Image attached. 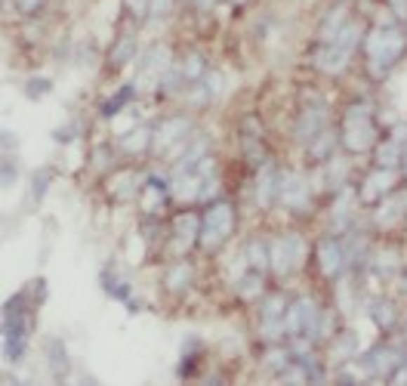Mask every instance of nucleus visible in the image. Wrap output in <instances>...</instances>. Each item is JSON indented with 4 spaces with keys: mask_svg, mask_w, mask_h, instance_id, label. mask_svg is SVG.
I'll list each match as a JSON object with an SVG mask.
<instances>
[{
    "mask_svg": "<svg viewBox=\"0 0 407 386\" xmlns=\"http://www.w3.org/2000/svg\"><path fill=\"white\" fill-rule=\"evenodd\" d=\"M401 50H404V37H401V31H395V28H380L367 37V56L373 59V72L389 68L398 56H401Z\"/></svg>",
    "mask_w": 407,
    "mask_h": 386,
    "instance_id": "1",
    "label": "nucleus"
},
{
    "mask_svg": "<svg viewBox=\"0 0 407 386\" xmlns=\"http://www.w3.org/2000/svg\"><path fill=\"white\" fill-rule=\"evenodd\" d=\"M373 124L367 118V105H352L346 114V133H342V142H346L349 152H364L373 145Z\"/></svg>",
    "mask_w": 407,
    "mask_h": 386,
    "instance_id": "2",
    "label": "nucleus"
},
{
    "mask_svg": "<svg viewBox=\"0 0 407 386\" xmlns=\"http://www.w3.org/2000/svg\"><path fill=\"white\" fill-rule=\"evenodd\" d=\"M232 226H234V213L229 204H216L210 207V213L204 216V229H201V244L207 251H213L232 235Z\"/></svg>",
    "mask_w": 407,
    "mask_h": 386,
    "instance_id": "3",
    "label": "nucleus"
},
{
    "mask_svg": "<svg viewBox=\"0 0 407 386\" xmlns=\"http://www.w3.org/2000/svg\"><path fill=\"white\" fill-rule=\"evenodd\" d=\"M170 68V50L167 46H152V50L139 62V74H136V87L139 90H154L164 81Z\"/></svg>",
    "mask_w": 407,
    "mask_h": 386,
    "instance_id": "4",
    "label": "nucleus"
},
{
    "mask_svg": "<svg viewBox=\"0 0 407 386\" xmlns=\"http://www.w3.org/2000/svg\"><path fill=\"white\" fill-rule=\"evenodd\" d=\"M284 331H287V334H293V337L315 334V331H318V306H315V300H309V297L296 300V303L287 309V315H284Z\"/></svg>",
    "mask_w": 407,
    "mask_h": 386,
    "instance_id": "5",
    "label": "nucleus"
},
{
    "mask_svg": "<svg viewBox=\"0 0 407 386\" xmlns=\"http://www.w3.org/2000/svg\"><path fill=\"white\" fill-rule=\"evenodd\" d=\"M272 251V266H275L278 275H287L300 266L302 260V241L296 235H287V238H278L275 244L269 247Z\"/></svg>",
    "mask_w": 407,
    "mask_h": 386,
    "instance_id": "6",
    "label": "nucleus"
},
{
    "mask_svg": "<svg viewBox=\"0 0 407 386\" xmlns=\"http://www.w3.org/2000/svg\"><path fill=\"white\" fill-rule=\"evenodd\" d=\"M349 56L352 53L349 50H342L340 44H324L321 46V53L315 56V62H318V68L321 72H331V74H336V72H342V68H346V62H349Z\"/></svg>",
    "mask_w": 407,
    "mask_h": 386,
    "instance_id": "7",
    "label": "nucleus"
},
{
    "mask_svg": "<svg viewBox=\"0 0 407 386\" xmlns=\"http://www.w3.org/2000/svg\"><path fill=\"white\" fill-rule=\"evenodd\" d=\"M189 127L192 124L185 121V118H173V121H164L161 127H158V133H154V145L164 152V149H170L173 142H179V139H185L189 136Z\"/></svg>",
    "mask_w": 407,
    "mask_h": 386,
    "instance_id": "8",
    "label": "nucleus"
},
{
    "mask_svg": "<svg viewBox=\"0 0 407 386\" xmlns=\"http://www.w3.org/2000/svg\"><path fill=\"white\" fill-rule=\"evenodd\" d=\"M281 198H284L287 207H305V201H309V182L296 173L284 176V182H281Z\"/></svg>",
    "mask_w": 407,
    "mask_h": 386,
    "instance_id": "9",
    "label": "nucleus"
},
{
    "mask_svg": "<svg viewBox=\"0 0 407 386\" xmlns=\"http://www.w3.org/2000/svg\"><path fill=\"white\" fill-rule=\"evenodd\" d=\"M287 309H284V297H269L265 300V306H262V328H265V334L269 337H275L281 328H284V315Z\"/></svg>",
    "mask_w": 407,
    "mask_h": 386,
    "instance_id": "10",
    "label": "nucleus"
},
{
    "mask_svg": "<svg viewBox=\"0 0 407 386\" xmlns=\"http://www.w3.org/2000/svg\"><path fill=\"white\" fill-rule=\"evenodd\" d=\"M395 185V173L389 167H382V170H377V173L371 176V180L364 182V192H361V198L364 201H377L380 195H386L389 189Z\"/></svg>",
    "mask_w": 407,
    "mask_h": 386,
    "instance_id": "11",
    "label": "nucleus"
},
{
    "mask_svg": "<svg viewBox=\"0 0 407 386\" xmlns=\"http://www.w3.org/2000/svg\"><path fill=\"white\" fill-rule=\"evenodd\" d=\"M318 260H321V269H324L327 275H336L342 269V262H346V253H342V247L336 241H324L318 247Z\"/></svg>",
    "mask_w": 407,
    "mask_h": 386,
    "instance_id": "12",
    "label": "nucleus"
},
{
    "mask_svg": "<svg viewBox=\"0 0 407 386\" xmlns=\"http://www.w3.org/2000/svg\"><path fill=\"white\" fill-rule=\"evenodd\" d=\"M324 130V108H305L302 121H300V139H315Z\"/></svg>",
    "mask_w": 407,
    "mask_h": 386,
    "instance_id": "13",
    "label": "nucleus"
},
{
    "mask_svg": "<svg viewBox=\"0 0 407 386\" xmlns=\"http://www.w3.org/2000/svg\"><path fill=\"white\" fill-rule=\"evenodd\" d=\"M404 211H407V195H395V198H389L386 204L380 207L377 222H380V226H392V222H398L404 216Z\"/></svg>",
    "mask_w": 407,
    "mask_h": 386,
    "instance_id": "14",
    "label": "nucleus"
},
{
    "mask_svg": "<svg viewBox=\"0 0 407 386\" xmlns=\"http://www.w3.org/2000/svg\"><path fill=\"white\" fill-rule=\"evenodd\" d=\"M398 365V352L395 350H377L373 355H367V368L373 371V374H389Z\"/></svg>",
    "mask_w": 407,
    "mask_h": 386,
    "instance_id": "15",
    "label": "nucleus"
},
{
    "mask_svg": "<svg viewBox=\"0 0 407 386\" xmlns=\"http://www.w3.org/2000/svg\"><path fill=\"white\" fill-rule=\"evenodd\" d=\"M176 198L179 201H192V198H198L201 195V173H179V180H176Z\"/></svg>",
    "mask_w": 407,
    "mask_h": 386,
    "instance_id": "16",
    "label": "nucleus"
},
{
    "mask_svg": "<svg viewBox=\"0 0 407 386\" xmlns=\"http://www.w3.org/2000/svg\"><path fill=\"white\" fill-rule=\"evenodd\" d=\"M176 238H179V247H185V244H192L194 238H201L198 235V220H194L192 213H182L176 220Z\"/></svg>",
    "mask_w": 407,
    "mask_h": 386,
    "instance_id": "17",
    "label": "nucleus"
},
{
    "mask_svg": "<svg viewBox=\"0 0 407 386\" xmlns=\"http://www.w3.org/2000/svg\"><path fill=\"white\" fill-rule=\"evenodd\" d=\"M275 189H278V182H275V170L272 167H265L262 170V176H260V185H256V198H260V204H272V198H275Z\"/></svg>",
    "mask_w": 407,
    "mask_h": 386,
    "instance_id": "18",
    "label": "nucleus"
},
{
    "mask_svg": "<svg viewBox=\"0 0 407 386\" xmlns=\"http://www.w3.org/2000/svg\"><path fill=\"white\" fill-rule=\"evenodd\" d=\"M342 22H346V6H336V10L331 13V19L324 22V28H321V34H324V44L333 41L336 34L342 31Z\"/></svg>",
    "mask_w": 407,
    "mask_h": 386,
    "instance_id": "19",
    "label": "nucleus"
},
{
    "mask_svg": "<svg viewBox=\"0 0 407 386\" xmlns=\"http://www.w3.org/2000/svg\"><path fill=\"white\" fill-rule=\"evenodd\" d=\"M272 262V251L265 244H260V241H253L250 244V266L253 269H265Z\"/></svg>",
    "mask_w": 407,
    "mask_h": 386,
    "instance_id": "20",
    "label": "nucleus"
},
{
    "mask_svg": "<svg viewBox=\"0 0 407 386\" xmlns=\"http://www.w3.org/2000/svg\"><path fill=\"white\" fill-rule=\"evenodd\" d=\"M50 365H53L56 374H65V371H68V355H65V350H62L59 340H53V343H50Z\"/></svg>",
    "mask_w": 407,
    "mask_h": 386,
    "instance_id": "21",
    "label": "nucleus"
},
{
    "mask_svg": "<svg viewBox=\"0 0 407 386\" xmlns=\"http://www.w3.org/2000/svg\"><path fill=\"white\" fill-rule=\"evenodd\" d=\"M398 154H401V152H398V142H395V139H392V142H386V145H380V167H389V170H392V167L398 164Z\"/></svg>",
    "mask_w": 407,
    "mask_h": 386,
    "instance_id": "22",
    "label": "nucleus"
},
{
    "mask_svg": "<svg viewBox=\"0 0 407 386\" xmlns=\"http://www.w3.org/2000/svg\"><path fill=\"white\" fill-rule=\"evenodd\" d=\"M148 139H152V136H148V130H133V133L124 139V149H127V152H142L148 145Z\"/></svg>",
    "mask_w": 407,
    "mask_h": 386,
    "instance_id": "23",
    "label": "nucleus"
},
{
    "mask_svg": "<svg viewBox=\"0 0 407 386\" xmlns=\"http://www.w3.org/2000/svg\"><path fill=\"white\" fill-rule=\"evenodd\" d=\"M189 278H192V269L189 266H176L173 272L167 275V281H170V288H173V291H179V288H185V284H189Z\"/></svg>",
    "mask_w": 407,
    "mask_h": 386,
    "instance_id": "24",
    "label": "nucleus"
},
{
    "mask_svg": "<svg viewBox=\"0 0 407 386\" xmlns=\"http://www.w3.org/2000/svg\"><path fill=\"white\" fill-rule=\"evenodd\" d=\"M130 53H133V41H130V37H124V41H121V46H117V50H114L112 62H114V65H124V62L130 59Z\"/></svg>",
    "mask_w": 407,
    "mask_h": 386,
    "instance_id": "25",
    "label": "nucleus"
},
{
    "mask_svg": "<svg viewBox=\"0 0 407 386\" xmlns=\"http://www.w3.org/2000/svg\"><path fill=\"white\" fill-rule=\"evenodd\" d=\"M238 291L244 293V297H253V293L260 291V278H256V275H250V278H241V281H238Z\"/></svg>",
    "mask_w": 407,
    "mask_h": 386,
    "instance_id": "26",
    "label": "nucleus"
},
{
    "mask_svg": "<svg viewBox=\"0 0 407 386\" xmlns=\"http://www.w3.org/2000/svg\"><path fill=\"white\" fill-rule=\"evenodd\" d=\"M377 321L382 324V328H389V324L395 321V309L389 306V303H380V306H377Z\"/></svg>",
    "mask_w": 407,
    "mask_h": 386,
    "instance_id": "27",
    "label": "nucleus"
},
{
    "mask_svg": "<svg viewBox=\"0 0 407 386\" xmlns=\"http://www.w3.org/2000/svg\"><path fill=\"white\" fill-rule=\"evenodd\" d=\"M182 74L185 77H198L201 74V56H194V53H192V56L185 59V65H182Z\"/></svg>",
    "mask_w": 407,
    "mask_h": 386,
    "instance_id": "28",
    "label": "nucleus"
},
{
    "mask_svg": "<svg viewBox=\"0 0 407 386\" xmlns=\"http://www.w3.org/2000/svg\"><path fill=\"white\" fill-rule=\"evenodd\" d=\"M148 13H152L154 19H164V15L170 13V0H152V6H148Z\"/></svg>",
    "mask_w": 407,
    "mask_h": 386,
    "instance_id": "29",
    "label": "nucleus"
},
{
    "mask_svg": "<svg viewBox=\"0 0 407 386\" xmlns=\"http://www.w3.org/2000/svg\"><path fill=\"white\" fill-rule=\"evenodd\" d=\"M127 4H130V10L136 13V15H145L148 6H152V0H127Z\"/></svg>",
    "mask_w": 407,
    "mask_h": 386,
    "instance_id": "30",
    "label": "nucleus"
},
{
    "mask_svg": "<svg viewBox=\"0 0 407 386\" xmlns=\"http://www.w3.org/2000/svg\"><path fill=\"white\" fill-rule=\"evenodd\" d=\"M15 4H19L22 13H34L37 6H41V0H15Z\"/></svg>",
    "mask_w": 407,
    "mask_h": 386,
    "instance_id": "31",
    "label": "nucleus"
},
{
    "mask_svg": "<svg viewBox=\"0 0 407 386\" xmlns=\"http://www.w3.org/2000/svg\"><path fill=\"white\" fill-rule=\"evenodd\" d=\"M395 266V253L389 251V253H380V269H392Z\"/></svg>",
    "mask_w": 407,
    "mask_h": 386,
    "instance_id": "32",
    "label": "nucleus"
},
{
    "mask_svg": "<svg viewBox=\"0 0 407 386\" xmlns=\"http://www.w3.org/2000/svg\"><path fill=\"white\" fill-rule=\"evenodd\" d=\"M284 361H287V352H272V355H269V365H272V368H281Z\"/></svg>",
    "mask_w": 407,
    "mask_h": 386,
    "instance_id": "33",
    "label": "nucleus"
},
{
    "mask_svg": "<svg viewBox=\"0 0 407 386\" xmlns=\"http://www.w3.org/2000/svg\"><path fill=\"white\" fill-rule=\"evenodd\" d=\"M392 4H395V10H398V13H404V4H407V0H392Z\"/></svg>",
    "mask_w": 407,
    "mask_h": 386,
    "instance_id": "34",
    "label": "nucleus"
},
{
    "mask_svg": "<svg viewBox=\"0 0 407 386\" xmlns=\"http://www.w3.org/2000/svg\"><path fill=\"white\" fill-rule=\"evenodd\" d=\"M194 4H198V6H210V4H213V0H194Z\"/></svg>",
    "mask_w": 407,
    "mask_h": 386,
    "instance_id": "35",
    "label": "nucleus"
},
{
    "mask_svg": "<svg viewBox=\"0 0 407 386\" xmlns=\"http://www.w3.org/2000/svg\"><path fill=\"white\" fill-rule=\"evenodd\" d=\"M404 158H407V152H404Z\"/></svg>",
    "mask_w": 407,
    "mask_h": 386,
    "instance_id": "36",
    "label": "nucleus"
}]
</instances>
